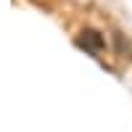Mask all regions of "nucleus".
<instances>
[{
    "label": "nucleus",
    "mask_w": 132,
    "mask_h": 132,
    "mask_svg": "<svg viewBox=\"0 0 132 132\" xmlns=\"http://www.w3.org/2000/svg\"><path fill=\"white\" fill-rule=\"evenodd\" d=\"M82 35H85V37H79V40H77V45H82V48H90L93 53L103 48V37L98 35V32H82Z\"/></svg>",
    "instance_id": "obj_1"
}]
</instances>
